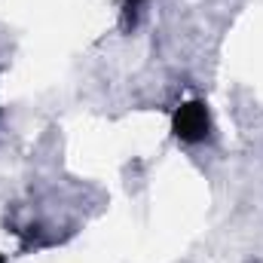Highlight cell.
Wrapping results in <instances>:
<instances>
[{
	"label": "cell",
	"mask_w": 263,
	"mask_h": 263,
	"mask_svg": "<svg viewBox=\"0 0 263 263\" xmlns=\"http://www.w3.org/2000/svg\"><path fill=\"white\" fill-rule=\"evenodd\" d=\"M172 132H175V138L178 141H184V144H199V141H205L208 135H211V114H208V104L205 101H184L178 110H175V117H172Z\"/></svg>",
	"instance_id": "6da1fadb"
},
{
	"label": "cell",
	"mask_w": 263,
	"mask_h": 263,
	"mask_svg": "<svg viewBox=\"0 0 263 263\" xmlns=\"http://www.w3.org/2000/svg\"><path fill=\"white\" fill-rule=\"evenodd\" d=\"M147 0H123V15H126V25L138 18V12H141V6H144Z\"/></svg>",
	"instance_id": "7a4b0ae2"
},
{
	"label": "cell",
	"mask_w": 263,
	"mask_h": 263,
	"mask_svg": "<svg viewBox=\"0 0 263 263\" xmlns=\"http://www.w3.org/2000/svg\"><path fill=\"white\" fill-rule=\"evenodd\" d=\"M0 263H6V257H3V254H0Z\"/></svg>",
	"instance_id": "3957f363"
}]
</instances>
